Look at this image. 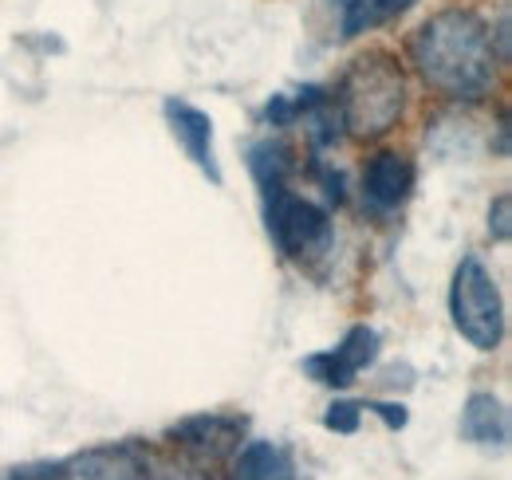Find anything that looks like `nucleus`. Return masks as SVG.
Returning a JSON list of instances; mask_svg holds the SVG:
<instances>
[{
	"instance_id": "f257e3e1",
	"label": "nucleus",
	"mask_w": 512,
	"mask_h": 480,
	"mask_svg": "<svg viewBox=\"0 0 512 480\" xmlns=\"http://www.w3.org/2000/svg\"><path fill=\"white\" fill-rule=\"evenodd\" d=\"M410 52L422 79L457 103H473L489 95L497 79V48L489 24L469 8H446L430 16L418 28Z\"/></svg>"
},
{
	"instance_id": "f03ea898",
	"label": "nucleus",
	"mask_w": 512,
	"mask_h": 480,
	"mask_svg": "<svg viewBox=\"0 0 512 480\" xmlns=\"http://www.w3.org/2000/svg\"><path fill=\"white\" fill-rule=\"evenodd\" d=\"M402 107H406V79L398 60L375 52L347 67L339 83V119L351 138H363V142L383 138L402 119Z\"/></svg>"
},
{
	"instance_id": "7ed1b4c3",
	"label": "nucleus",
	"mask_w": 512,
	"mask_h": 480,
	"mask_svg": "<svg viewBox=\"0 0 512 480\" xmlns=\"http://www.w3.org/2000/svg\"><path fill=\"white\" fill-rule=\"evenodd\" d=\"M449 315L453 327L461 331V339L477 351H497L501 335H505V307L497 280L489 276V268L477 256H465L453 272V288H449Z\"/></svg>"
},
{
	"instance_id": "20e7f679",
	"label": "nucleus",
	"mask_w": 512,
	"mask_h": 480,
	"mask_svg": "<svg viewBox=\"0 0 512 480\" xmlns=\"http://www.w3.org/2000/svg\"><path fill=\"white\" fill-rule=\"evenodd\" d=\"M268 233L284 256H316L331 244V221L320 205L280 189L268 197Z\"/></svg>"
},
{
	"instance_id": "39448f33",
	"label": "nucleus",
	"mask_w": 512,
	"mask_h": 480,
	"mask_svg": "<svg viewBox=\"0 0 512 480\" xmlns=\"http://www.w3.org/2000/svg\"><path fill=\"white\" fill-rule=\"evenodd\" d=\"M146 457L138 445H103L52 465L48 480H146Z\"/></svg>"
},
{
	"instance_id": "423d86ee",
	"label": "nucleus",
	"mask_w": 512,
	"mask_h": 480,
	"mask_svg": "<svg viewBox=\"0 0 512 480\" xmlns=\"http://www.w3.org/2000/svg\"><path fill=\"white\" fill-rule=\"evenodd\" d=\"M379 359V331L375 327H351L335 351H323L304 362V370L323 386H351L359 370H367Z\"/></svg>"
},
{
	"instance_id": "0eeeda50",
	"label": "nucleus",
	"mask_w": 512,
	"mask_h": 480,
	"mask_svg": "<svg viewBox=\"0 0 512 480\" xmlns=\"http://www.w3.org/2000/svg\"><path fill=\"white\" fill-rule=\"evenodd\" d=\"M241 433H245V421L229 418V414H193L170 429L174 445H182L186 453H193L197 461H209V465L225 461L241 445Z\"/></svg>"
},
{
	"instance_id": "6e6552de",
	"label": "nucleus",
	"mask_w": 512,
	"mask_h": 480,
	"mask_svg": "<svg viewBox=\"0 0 512 480\" xmlns=\"http://www.w3.org/2000/svg\"><path fill=\"white\" fill-rule=\"evenodd\" d=\"M162 111H166V119H170L174 138L182 142V150L193 158V166L213 181V185H221V170H217V162H213V119H209L205 111H197L193 103H186V99H166Z\"/></svg>"
},
{
	"instance_id": "1a4fd4ad",
	"label": "nucleus",
	"mask_w": 512,
	"mask_h": 480,
	"mask_svg": "<svg viewBox=\"0 0 512 480\" xmlns=\"http://www.w3.org/2000/svg\"><path fill=\"white\" fill-rule=\"evenodd\" d=\"M410 189H414V166H410L406 154L383 150V154H375L367 162V170H363V193H367V201L379 213H390V209L406 205Z\"/></svg>"
},
{
	"instance_id": "9d476101",
	"label": "nucleus",
	"mask_w": 512,
	"mask_h": 480,
	"mask_svg": "<svg viewBox=\"0 0 512 480\" xmlns=\"http://www.w3.org/2000/svg\"><path fill=\"white\" fill-rule=\"evenodd\" d=\"M461 433L473 445H509V410L493 394H469L461 410Z\"/></svg>"
},
{
	"instance_id": "9b49d317",
	"label": "nucleus",
	"mask_w": 512,
	"mask_h": 480,
	"mask_svg": "<svg viewBox=\"0 0 512 480\" xmlns=\"http://www.w3.org/2000/svg\"><path fill=\"white\" fill-rule=\"evenodd\" d=\"M229 480H292V461L272 441H249L237 453Z\"/></svg>"
},
{
	"instance_id": "f8f14e48",
	"label": "nucleus",
	"mask_w": 512,
	"mask_h": 480,
	"mask_svg": "<svg viewBox=\"0 0 512 480\" xmlns=\"http://www.w3.org/2000/svg\"><path fill=\"white\" fill-rule=\"evenodd\" d=\"M249 166H253V178L260 181L264 197L280 193V189H284V178H288V170H292L288 146H280V142H256L253 150H249Z\"/></svg>"
},
{
	"instance_id": "ddd939ff",
	"label": "nucleus",
	"mask_w": 512,
	"mask_h": 480,
	"mask_svg": "<svg viewBox=\"0 0 512 480\" xmlns=\"http://www.w3.org/2000/svg\"><path fill=\"white\" fill-rule=\"evenodd\" d=\"M410 4H414V0H359L355 8L343 12V36H359V32L383 24V20H390V16L406 12Z\"/></svg>"
},
{
	"instance_id": "4468645a",
	"label": "nucleus",
	"mask_w": 512,
	"mask_h": 480,
	"mask_svg": "<svg viewBox=\"0 0 512 480\" xmlns=\"http://www.w3.org/2000/svg\"><path fill=\"white\" fill-rule=\"evenodd\" d=\"M359 418H363V406L359 402H331L327 414H323V425L331 433H355L359 429Z\"/></svg>"
},
{
	"instance_id": "2eb2a0df",
	"label": "nucleus",
	"mask_w": 512,
	"mask_h": 480,
	"mask_svg": "<svg viewBox=\"0 0 512 480\" xmlns=\"http://www.w3.org/2000/svg\"><path fill=\"white\" fill-rule=\"evenodd\" d=\"M489 233H493V240H509V233H512V197L509 193H501V197L493 201V209H489Z\"/></svg>"
},
{
	"instance_id": "dca6fc26",
	"label": "nucleus",
	"mask_w": 512,
	"mask_h": 480,
	"mask_svg": "<svg viewBox=\"0 0 512 480\" xmlns=\"http://www.w3.org/2000/svg\"><path fill=\"white\" fill-rule=\"evenodd\" d=\"M363 410L379 414V418L386 421V429H406V421H410V414H406V406H398V402H367Z\"/></svg>"
},
{
	"instance_id": "f3484780",
	"label": "nucleus",
	"mask_w": 512,
	"mask_h": 480,
	"mask_svg": "<svg viewBox=\"0 0 512 480\" xmlns=\"http://www.w3.org/2000/svg\"><path fill=\"white\" fill-rule=\"evenodd\" d=\"M264 119L272 122V126H288V122L296 119V103H292V99H284V95H276V99L264 107Z\"/></svg>"
},
{
	"instance_id": "a211bd4d",
	"label": "nucleus",
	"mask_w": 512,
	"mask_h": 480,
	"mask_svg": "<svg viewBox=\"0 0 512 480\" xmlns=\"http://www.w3.org/2000/svg\"><path fill=\"white\" fill-rule=\"evenodd\" d=\"M146 480H205V477L186 469V465H158L154 473H146Z\"/></svg>"
}]
</instances>
